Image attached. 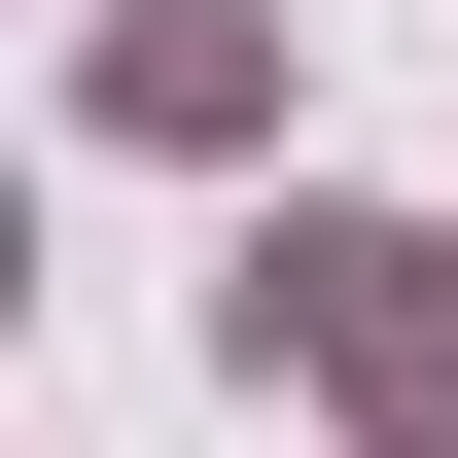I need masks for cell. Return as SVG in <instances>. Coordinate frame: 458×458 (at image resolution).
I'll return each instance as SVG.
<instances>
[{
    "mask_svg": "<svg viewBox=\"0 0 458 458\" xmlns=\"http://www.w3.org/2000/svg\"><path fill=\"white\" fill-rule=\"evenodd\" d=\"M247 352H318L388 458H458V247L423 212H283V247H247Z\"/></svg>",
    "mask_w": 458,
    "mask_h": 458,
    "instance_id": "obj_1",
    "label": "cell"
}]
</instances>
